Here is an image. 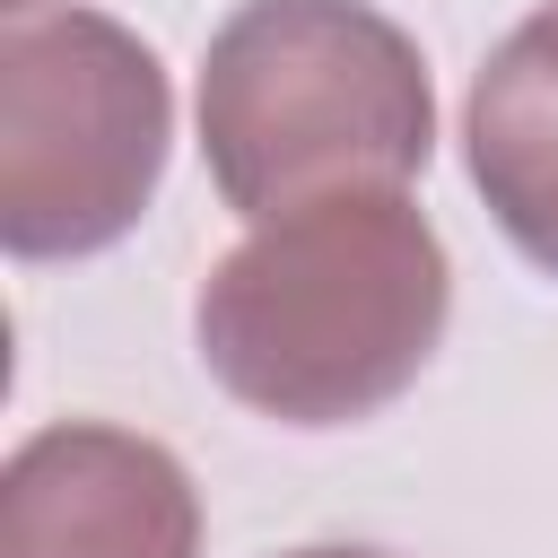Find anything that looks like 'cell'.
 Returning a JSON list of instances; mask_svg holds the SVG:
<instances>
[{"mask_svg":"<svg viewBox=\"0 0 558 558\" xmlns=\"http://www.w3.org/2000/svg\"><path fill=\"white\" fill-rule=\"evenodd\" d=\"M453 314V262L401 192L262 218L192 296L201 366L279 427H349L418 384Z\"/></svg>","mask_w":558,"mask_h":558,"instance_id":"6da1fadb","label":"cell"},{"mask_svg":"<svg viewBox=\"0 0 558 558\" xmlns=\"http://www.w3.org/2000/svg\"><path fill=\"white\" fill-rule=\"evenodd\" d=\"M288 558H384V549H340V541H323V549H288Z\"/></svg>","mask_w":558,"mask_h":558,"instance_id":"8992f818","label":"cell"},{"mask_svg":"<svg viewBox=\"0 0 558 558\" xmlns=\"http://www.w3.org/2000/svg\"><path fill=\"white\" fill-rule=\"evenodd\" d=\"M462 148L506 244L558 279V44L523 17L471 78Z\"/></svg>","mask_w":558,"mask_h":558,"instance_id":"5b68a950","label":"cell"},{"mask_svg":"<svg viewBox=\"0 0 558 558\" xmlns=\"http://www.w3.org/2000/svg\"><path fill=\"white\" fill-rule=\"evenodd\" d=\"M201 148L253 227L340 192H401L436 157V87L366 0H244L201 52Z\"/></svg>","mask_w":558,"mask_h":558,"instance_id":"7a4b0ae2","label":"cell"},{"mask_svg":"<svg viewBox=\"0 0 558 558\" xmlns=\"http://www.w3.org/2000/svg\"><path fill=\"white\" fill-rule=\"evenodd\" d=\"M532 26H541V35H549V44H558V0H549V9H541V17H532Z\"/></svg>","mask_w":558,"mask_h":558,"instance_id":"52a82bcc","label":"cell"},{"mask_svg":"<svg viewBox=\"0 0 558 558\" xmlns=\"http://www.w3.org/2000/svg\"><path fill=\"white\" fill-rule=\"evenodd\" d=\"M0 558H201L192 471L131 427H35L0 471Z\"/></svg>","mask_w":558,"mask_h":558,"instance_id":"277c9868","label":"cell"},{"mask_svg":"<svg viewBox=\"0 0 558 558\" xmlns=\"http://www.w3.org/2000/svg\"><path fill=\"white\" fill-rule=\"evenodd\" d=\"M174 148L157 52L96 9L17 17L0 35V244L78 262L140 227Z\"/></svg>","mask_w":558,"mask_h":558,"instance_id":"3957f363","label":"cell"}]
</instances>
